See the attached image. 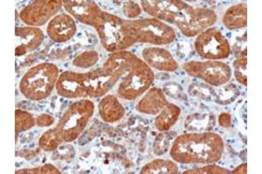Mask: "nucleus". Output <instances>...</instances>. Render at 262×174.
I'll use <instances>...</instances> for the list:
<instances>
[{
	"label": "nucleus",
	"instance_id": "obj_23",
	"mask_svg": "<svg viewBox=\"0 0 262 174\" xmlns=\"http://www.w3.org/2000/svg\"><path fill=\"white\" fill-rule=\"evenodd\" d=\"M35 124V119L31 113L23 110H16V139L18 140V133L29 130Z\"/></svg>",
	"mask_w": 262,
	"mask_h": 174
},
{
	"label": "nucleus",
	"instance_id": "obj_28",
	"mask_svg": "<svg viewBox=\"0 0 262 174\" xmlns=\"http://www.w3.org/2000/svg\"><path fill=\"white\" fill-rule=\"evenodd\" d=\"M142 12L141 6L135 1H127L123 5V13L126 17L131 19L138 17Z\"/></svg>",
	"mask_w": 262,
	"mask_h": 174
},
{
	"label": "nucleus",
	"instance_id": "obj_3",
	"mask_svg": "<svg viewBox=\"0 0 262 174\" xmlns=\"http://www.w3.org/2000/svg\"><path fill=\"white\" fill-rule=\"evenodd\" d=\"M136 55L128 51L111 54L101 67L86 72L89 97H103L128 71Z\"/></svg>",
	"mask_w": 262,
	"mask_h": 174
},
{
	"label": "nucleus",
	"instance_id": "obj_19",
	"mask_svg": "<svg viewBox=\"0 0 262 174\" xmlns=\"http://www.w3.org/2000/svg\"><path fill=\"white\" fill-rule=\"evenodd\" d=\"M222 22L229 30L242 29L247 24V6L246 3H238L230 6L224 13Z\"/></svg>",
	"mask_w": 262,
	"mask_h": 174
},
{
	"label": "nucleus",
	"instance_id": "obj_13",
	"mask_svg": "<svg viewBox=\"0 0 262 174\" xmlns=\"http://www.w3.org/2000/svg\"><path fill=\"white\" fill-rule=\"evenodd\" d=\"M77 26L75 18L66 13H59L48 22L47 32L52 41L65 43L75 35Z\"/></svg>",
	"mask_w": 262,
	"mask_h": 174
},
{
	"label": "nucleus",
	"instance_id": "obj_30",
	"mask_svg": "<svg viewBox=\"0 0 262 174\" xmlns=\"http://www.w3.org/2000/svg\"><path fill=\"white\" fill-rule=\"evenodd\" d=\"M232 123V117L229 113L223 112L221 115L219 116V124L223 128H229Z\"/></svg>",
	"mask_w": 262,
	"mask_h": 174
},
{
	"label": "nucleus",
	"instance_id": "obj_21",
	"mask_svg": "<svg viewBox=\"0 0 262 174\" xmlns=\"http://www.w3.org/2000/svg\"><path fill=\"white\" fill-rule=\"evenodd\" d=\"M179 168L177 163L172 160L156 159L147 163L141 169L142 174H176Z\"/></svg>",
	"mask_w": 262,
	"mask_h": 174
},
{
	"label": "nucleus",
	"instance_id": "obj_4",
	"mask_svg": "<svg viewBox=\"0 0 262 174\" xmlns=\"http://www.w3.org/2000/svg\"><path fill=\"white\" fill-rule=\"evenodd\" d=\"M93 27L98 34L102 47L108 53L126 51L137 44L125 26V20L116 15L101 11Z\"/></svg>",
	"mask_w": 262,
	"mask_h": 174
},
{
	"label": "nucleus",
	"instance_id": "obj_11",
	"mask_svg": "<svg viewBox=\"0 0 262 174\" xmlns=\"http://www.w3.org/2000/svg\"><path fill=\"white\" fill-rule=\"evenodd\" d=\"M63 6V1H34L20 12V19L29 27H41L55 17Z\"/></svg>",
	"mask_w": 262,
	"mask_h": 174
},
{
	"label": "nucleus",
	"instance_id": "obj_8",
	"mask_svg": "<svg viewBox=\"0 0 262 174\" xmlns=\"http://www.w3.org/2000/svg\"><path fill=\"white\" fill-rule=\"evenodd\" d=\"M155 75L151 68L136 56L128 71L122 78L117 88L118 97L125 101H135L151 87Z\"/></svg>",
	"mask_w": 262,
	"mask_h": 174
},
{
	"label": "nucleus",
	"instance_id": "obj_1",
	"mask_svg": "<svg viewBox=\"0 0 262 174\" xmlns=\"http://www.w3.org/2000/svg\"><path fill=\"white\" fill-rule=\"evenodd\" d=\"M143 11L151 18L175 24L184 35L196 37L216 23V12L208 8L193 7L184 1L153 0L141 1Z\"/></svg>",
	"mask_w": 262,
	"mask_h": 174
},
{
	"label": "nucleus",
	"instance_id": "obj_15",
	"mask_svg": "<svg viewBox=\"0 0 262 174\" xmlns=\"http://www.w3.org/2000/svg\"><path fill=\"white\" fill-rule=\"evenodd\" d=\"M63 7L71 17L81 23L93 27L101 10L95 1H63Z\"/></svg>",
	"mask_w": 262,
	"mask_h": 174
},
{
	"label": "nucleus",
	"instance_id": "obj_7",
	"mask_svg": "<svg viewBox=\"0 0 262 174\" xmlns=\"http://www.w3.org/2000/svg\"><path fill=\"white\" fill-rule=\"evenodd\" d=\"M95 113V104L90 100H81L69 106L56 125L58 132L66 143L77 139L83 133Z\"/></svg>",
	"mask_w": 262,
	"mask_h": 174
},
{
	"label": "nucleus",
	"instance_id": "obj_6",
	"mask_svg": "<svg viewBox=\"0 0 262 174\" xmlns=\"http://www.w3.org/2000/svg\"><path fill=\"white\" fill-rule=\"evenodd\" d=\"M125 26L137 43L166 45L176 39L175 30L170 24L155 18L125 20Z\"/></svg>",
	"mask_w": 262,
	"mask_h": 174
},
{
	"label": "nucleus",
	"instance_id": "obj_16",
	"mask_svg": "<svg viewBox=\"0 0 262 174\" xmlns=\"http://www.w3.org/2000/svg\"><path fill=\"white\" fill-rule=\"evenodd\" d=\"M16 56L21 57L39 47L44 33L38 27H16Z\"/></svg>",
	"mask_w": 262,
	"mask_h": 174
},
{
	"label": "nucleus",
	"instance_id": "obj_27",
	"mask_svg": "<svg viewBox=\"0 0 262 174\" xmlns=\"http://www.w3.org/2000/svg\"><path fill=\"white\" fill-rule=\"evenodd\" d=\"M61 171H59V169H57L51 164L48 165H41L34 168L21 169L18 171H16V173H60Z\"/></svg>",
	"mask_w": 262,
	"mask_h": 174
},
{
	"label": "nucleus",
	"instance_id": "obj_24",
	"mask_svg": "<svg viewBox=\"0 0 262 174\" xmlns=\"http://www.w3.org/2000/svg\"><path fill=\"white\" fill-rule=\"evenodd\" d=\"M98 60L99 54L96 51H86L75 57L73 65L75 67L86 69L96 65Z\"/></svg>",
	"mask_w": 262,
	"mask_h": 174
},
{
	"label": "nucleus",
	"instance_id": "obj_22",
	"mask_svg": "<svg viewBox=\"0 0 262 174\" xmlns=\"http://www.w3.org/2000/svg\"><path fill=\"white\" fill-rule=\"evenodd\" d=\"M62 137L58 132L56 128L49 129L42 134L39 139V145L40 147L47 152H52L56 150L59 145L63 143Z\"/></svg>",
	"mask_w": 262,
	"mask_h": 174
},
{
	"label": "nucleus",
	"instance_id": "obj_29",
	"mask_svg": "<svg viewBox=\"0 0 262 174\" xmlns=\"http://www.w3.org/2000/svg\"><path fill=\"white\" fill-rule=\"evenodd\" d=\"M35 123L38 127H50L54 123V118L48 114H42L37 117L35 119Z\"/></svg>",
	"mask_w": 262,
	"mask_h": 174
},
{
	"label": "nucleus",
	"instance_id": "obj_14",
	"mask_svg": "<svg viewBox=\"0 0 262 174\" xmlns=\"http://www.w3.org/2000/svg\"><path fill=\"white\" fill-rule=\"evenodd\" d=\"M143 61L158 71H175L179 68V64L174 59L170 51L160 46H149L144 48L142 52Z\"/></svg>",
	"mask_w": 262,
	"mask_h": 174
},
{
	"label": "nucleus",
	"instance_id": "obj_31",
	"mask_svg": "<svg viewBox=\"0 0 262 174\" xmlns=\"http://www.w3.org/2000/svg\"><path fill=\"white\" fill-rule=\"evenodd\" d=\"M233 174H246L247 172V163H243L241 165H238L233 171H231Z\"/></svg>",
	"mask_w": 262,
	"mask_h": 174
},
{
	"label": "nucleus",
	"instance_id": "obj_10",
	"mask_svg": "<svg viewBox=\"0 0 262 174\" xmlns=\"http://www.w3.org/2000/svg\"><path fill=\"white\" fill-rule=\"evenodd\" d=\"M194 46L198 54L207 60H221L229 58V40L217 27H210L196 36Z\"/></svg>",
	"mask_w": 262,
	"mask_h": 174
},
{
	"label": "nucleus",
	"instance_id": "obj_12",
	"mask_svg": "<svg viewBox=\"0 0 262 174\" xmlns=\"http://www.w3.org/2000/svg\"><path fill=\"white\" fill-rule=\"evenodd\" d=\"M57 93L69 100L89 97V86L86 73L67 71L60 74L57 80Z\"/></svg>",
	"mask_w": 262,
	"mask_h": 174
},
{
	"label": "nucleus",
	"instance_id": "obj_20",
	"mask_svg": "<svg viewBox=\"0 0 262 174\" xmlns=\"http://www.w3.org/2000/svg\"><path fill=\"white\" fill-rule=\"evenodd\" d=\"M181 114V109L172 103L167 104L166 107L158 113L155 118V127L159 132H166L174 127Z\"/></svg>",
	"mask_w": 262,
	"mask_h": 174
},
{
	"label": "nucleus",
	"instance_id": "obj_25",
	"mask_svg": "<svg viewBox=\"0 0 262 174\" xmlns=\"http://www.w3.org/2000/svg\"><path fill=\"white\" fill-rule=\"evenodd\" d=\"M247 57H241L232 62V70H233L235 80L244 86H247Z\"/></svg>",
	"mask_w": 262,
	"mask_h": 174
},
{
	"label": "nucleus",
	"instance_id": "obj_26",
	"mask_svg": "<svg viewBox=\"0 0 262 174\" xmlns=\"http://www.w3.org/2000/svg\"><path fill=\"white\" fill-rule=\"evenodd\" d=\"M231 171L227 168L220 166V165H213V164H207L199 168L191 169L185 171V174H226L230 173Z\"/></svg>",
	"mask_w": 262,
	"mask_h": 174
},
{
	"label": "nucleus",
	"instance_id": "obj_5",
	"mask_svg": "<svg viewBox=\"0 0 262 174\" xmlns=\"http://www.w3.org/2000/svg\"><path fill=\"white\" fill-rule=\"evenodd\" d=\"M59 69L52 63H41L30 68L21 79L18 87L23 96L39 101L49 97L56 86Z\"/></svg>",
	"mask_w": 262,
	"mask_h": 174
},
{
	"label": "nucleus",
	"instance_id": "obj_2",
	"mask_svg": "<svg viewBox=\"0 0 262 174\" xmlns=\"http://www.w3.org/2000/svg\"><path fill=\"white\" fill-rule=\"evenodd\" d=\"M224 149L223 139L217 133H185L173 141L170 157L175 162L185 165L214 164L222 159Z\"/></svg>",
	"mask_w": 262,
	"mask_h": 174
},
{
	"label": "nucleus",
	"instance_id": "obj_18",
	"mask_svg": "<svg viewBox=\"0 0 262 174\" xmlns=\"http://www.w3.org/2000/svg\"><path fill=\"white\" fill-rule=\"evenodd\" d=\"M99 114L107 123L119 121L125 114V109L118 97L114 94H106L102 97L98 106Z\"/></svg>",
	"mask_w": 262,
	"mask_h": 174
},
{
	"label": "nucleus",
	"instance_id": "obj_9",
	"mask_svg": "<svg viewBox=\"0 0 262 174\" xmlns=\"http://www.w3.org/2000/svg\"><path fill=\"white\" fill-rule=\"evenodd\" d=\"M183 68L191 77L204 80L214 87L225 86L232 77V67L221 60H192L184 64Z\"/></svg>",
	"mask_w": 262,
	"mask_h": 174
},
{
	"label": "nucleus",
	"instance_id": "obj_17",
	"mask_svg": "<svg viewBox=\"0 0 262 174\" xmlns=\"http://www.w3.org/2000/svg\"><path fill=\"white\" fill-rule=\"evenodd\" d=\"M166 95L163 90L158 87L149 88L143 97L138 101L137 105V110L138 112L147 115H158L167 104Z\"/></svg>",
	"mask_w": 262,
	"mask_h": 174
}]
</instances>
